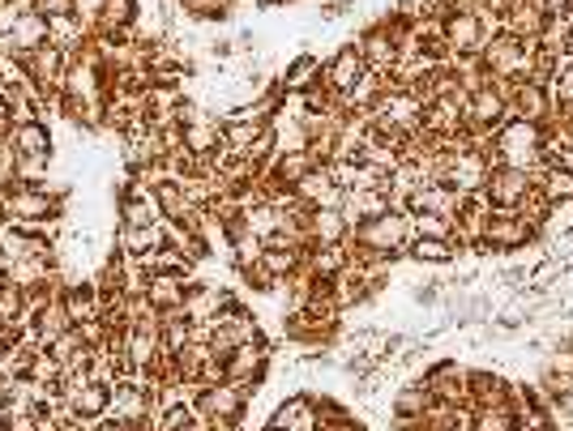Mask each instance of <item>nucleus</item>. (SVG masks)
Masks as SVG:
<instances>
[{
    "label": "nucleus",
    "mask_w": 573,
    "mask_h": 431,
    "mask_svg": "<svg viewBox=\"0 0 573 431\" xmlns=\"http://www.w3.org/2000/svg\"><path fill=\"white\" fill-rule=\"evenodd\" d=\"M197 419L206 423V431H236V423L245 419L248 410V389L219 380V384H197Z\"/></svg>",
    "instance_id": "nucleus-1"
},
{
    "label": "nucleus",
    "mask_w": 573,
    "mask_h": 431,
    "mask_svg": "<svg viewBox=\"0 0 573 431\" xmlns=\"http://www.w3.org/2000/svg\"><path fill=\"white\" fill-rule=\"evenodd\" d=\"M540 137H544L540 124L505 120V124H501V133L492 137V146H484V150L496 154V167H522V171H531V176H535V171L544 167V159H540Z\"/></svg>",
    "instance_id": "nucleus-2"
},
{
    "label": "nucleus",
    "mask_w": 573,
    "mask_h": 431,
    "mask_svg": "<svg viewBox=\"0 0 573 431\" xmlns=\"http://www.w3.org/2000/svg\"><path fill=\"white\" fill-rule=\"evenodd\" d=\"M347 240L359 243V248H368V252H377L385 261H394V257H403L411 248V214H403V210H385L382 218H368V222L352 227Z\"/></svg>",
    "instance_id": "nucleus-3"
},
{
    "label": "nucleus",
    "mask_w": 573,
    "mask_h": 431,
    "mask_svg": "<svg viewBox=\"0 0 573 431\" xmlns=\"http://www.w3.org/2000/svg\"><path fill=\"white\" fill-rule=\"evenodd\" d=\"M484 69H488L492 78H505V81H531V60H535V43H522L514 34H492L488 43H484Z\"/></svg>",
    "instance_id": "nucleus-4"
},
{
    "label": "nucleus",
    "mask_w": 573,
    "mask_h": 431,
    "mask_svg": "<svg viewBox=\"0 0 573 431\" xmlns=\"http://www.w3.org/2000/svg\"><path fill=\"white\" fill-rule=\"evenodd\" d=\"M155 410H159V402H155V389H150L146 380L125 377L111 384V405H108L111 419H120V423H129V428L141 431L150 419H155Z\"/></svg>",
    "instance_id": "nucleus-5"
},
{
    "label": "nucleus",
    "mask_w": 573,
    "mask_h": 431,
    "mask_svg": "<svg viewBox=\"0 0 573 431\" xmlns=\"http://www.w3.org/2000/svg\"><path fill=\"white\" fill-rule=\"evenodd\" d=\"M210 329H215V333H210V351L219 354V359H227L236 347H248V342H257V338H261V324H257V317H253L248 308H240V303L223 308Z\"/></svg>",
    "instance_id": "nucleus-6"
},
{
    "label": "nucleus",
    "mask_w": 573,
    "mask_h": 431,
    "mask_svg": "<svg viewBox=\"0 0 573 431\" xmlns=\"http://www.w3.org/2000/svg\"><path fill=\"white\" fill-rule=\"evenodd\" d=\"M501 81L505 90V103H510V120H526V124H540L544 129L552 120V94H547L544 81Z\"/></svg>",
    "instance_id": "nucleus-7"
},
{
    "label": "nucleus",
    "mask_w": 573,
    "mask_h": 431,
    "mask_svg": "<svg viewBox=\"0 0 573 431\" xmlns=\"http://www.w3.org/2000/svg\"><path fill=\"white\" fill-rule=\"evenodd\" d=\"M540 227H531L518 210H488L484 222V252H518L535 240Z\"/></svg>",
    "instance_id": "nucleus-8"
},
{
    "label": "nucleus",
    "mask_w": 573,
    "mask_h": 431,
    "mask_svg": "<svg viewBox=\"0 0 573 431\" xmlns=\"http://www.w3.org/2000/svg\"><path fill=\"white\" fill-rule=\"evenodd\" d=\"M69 60H73V56H65L60 48L43 43L39 52L22 56L18 64H22V78H27V81L43 86L48 94H60V86H65V73H69Z\"/></svg>",
    "instance_id": "nucleus-9"
},
{
    "label": "nucleus",
    "mask_w": 573,
    "mask_h": 431,
    "mask_svg": "<svg viewBox=\"0 0 573 431\" xmlns=\"http://www.w3.org/2000/svg\"><path fill=\"white\" fill-rule=\"evenodd\" d=\"M223 368H227V380L240 384V389L261 384L266 368H270V347H266V338H257V342H248V347H236V351L223 359Z\"/></svg>",
    "instance_id": "nucleus-10"
},
{
    "label": "nucleus",
    "mask_w": 573,
    "mask_h": 431,
    "mask_svg": "<svg viewBox=\"0 0 573 431\" xmlns=\"http://www.w3.org/2000/svg\"><path fill=\"white\" fill-rule=\"evenodd\" d=\"M364 73H368V64H364L359 48H355V43H343V48H338V52H334L326 64H322V78H317V81H322L329 94L338 99V94H347V90H352V86L364 78Z\"/></svg>",
    "instance_id": "nucleus-11"
},
{
    "label": "nucleus",
    "mask_w": 573,
    "mask_h": 431,
    "mask_svg": "<svg viewBox=\"0 0 573 431\" xmlns=\"http://www.w3.org/2000/svg\"><path fill=\"white\" fill-rule=\"evenodd\" d=\"M531 189H535V176L522 167H492L488 184H484L492 210H518V201Z\"/></svg>",
    "instance_id": "nucleus-12"
},
{
    "label": "nucleus",
    "mask_w": 573,
    "mask_h": 431,
    "mask_svg": "<svg viewBox=\"0 0 573 431\" xmlns=\"http://www.w3.org/2000/svg\"><path fill=\"white\" fill-rule=\"evenodd\" d=\"M292 192L300 197L308 210H338V206H343V197H347V189L334 180V167H329V162L313 167V171H308Z\"/></svg>",
    "instance_id": "nucleus-13"
},
{
    "label": "nucleus",
    "mask_w": 573,
    "mask_h": 431,
    "mask_svg": "<svg viewBox=\"0 0 573 431\" xmlns=\"http://www.w3.org/2000/svg\"><path fill=\"white\" fill-rule=\"evenodd\" d=\"M48 43V18L39 13V9H30L27 18L18 22V27L9 30V34H0V60H22V56L39 52Z\"/></svg>",
    "instance_id": "nucleus-14"
},
{
    "label": "nucleus",
    "mask_w": 573,
    "mask_h": 431,
    "mask_svg": "<svg viewBox=\"0 0 573 431\" xmlns=\"http://www.w3.org/2000/svg\"><path fill=\"white\" fill-rule=\"evenodd\" d=\"M488 39L492 34L484 30V22L471 18V13H449V18H445V48H449V60H458V56H480Z\"/></svg>",
    "instance_id": "nucleus-15"
},
{
    "label": "nucleus",
    "mask_w": 573,
    "mask_h": 431,
    "mask_svg": "<svg viewBox=\"0 0 573 431\" xmlns=\"http://www.w3.org/2000/svg\"><path fill=\"white\" fill-rule=\"evenodd\" d=\"M231 303H236V295L227 287H219V282H192L189 299H185V317L192 324H215V317L223 308H231Z\"/></svg>",
    "instance_id": "nucleus-16"
},
{
    "label": "nucleus",
    "mask_w": 573,
    "mask_h": 431,
    "mask_svg": "<svg viewBox=\"0 0 573 431\" xmlns=\"http://www.w3.org/2000/svg\"><path fill=\"white\" fill-rule=\"evenodd\" d=\"M4 141L13 146L18 159H52V150H56V137L43 116H39V120H27V124H13V129L4 133Z\"/></svg>",
    "instance_id": "nucleus-17"
},
{
    "label": "nucleus",
    "mask_w": 573,
    "mask_h": 431,
    "mask_svg": "<svg viewBox=\"0 0 573 431\" xmlns=\"http://www.w3.org/2000/svg\"><path fill=\"white\" fill-rule=\"evenodd\" d=\"M488 176H492V162L484 150H454V167H449V180L445 184L466 197V192H484Z\"/></svg>",
    "instance_id": "nucleus-18"
},
{
    "label": "nucleus",
    "mask_w": 573,
    "mask_h": 431,
    "mask_svg": "<svg viewBox=\"0 0 573 431\" xmlns=\"http://www.w3.org/2000/svg\"><path fill=\"white\" fill-rule=\"evenodd\" d=\"M60 299H65V308H69V321L73 324H86V321H99L103 317V291H99V282L95 278H78V282H65L60 287Z\"/></svg>",
    "instance_id": "nucleus-19"
},
{
    "label": "nucleus",
    "mask_w": 573,
    "mask_h": 431,
    "mask_svg": "<svg viewBox=\"0 0 573 431\" xmlns=\"http://www.w3.org/2000/svg\"><path fill=\"white\" fill-rule=\"evenodd\" d=\"M164 222H159V227H125V222H120V227H116V257H125V261H141V257H150V252L167 248Z\"/></svg>",
    "instance_id": "nucleus-20"
},
{
    "label": "nucleus",
    "mask_w": 573,
    "mask_h": 431,
    "mask_svg": "<svg viewBox=\"0 0 573 431\" xmlns=\"http://www.w3.org/2000/svg\"><path fill=\"white\" fill-rule=\"evenodd\" d=\"M317 423H322V414H317V398L313 393H292L270 414V428L278 431H317Z\"/></svg>",
    "instance_id": "nucleus-21"
},
{
    "label": "nucleus",
    "mask_w": 573,
    "mask_h": 431,
    "mask_svg": "<svg viewBox=\"0 0 573 431\" xmlns=\"http://www.w3.org/2000/svg\"><path fill=\"white\" fill-rule=\"evenodd\" d=\"M424 384H428V393H433L437 402L466 405V368H458L454 359H441L437 368H428V372H424Z\"/></svg>",
    "instance_id": "nucleus-22"
},
{
    "label": "nucleus",
    "mask_w": 573,
    "mask_h": 431,
    "mask_svg": "<svg viewBox=\"0 0 573 431\" xmlns=\"http://www.w3.org/2000/svg\"><path fill=\"white\" fill-rule=\"evenodd\" d=\"M73 329V321H69V308H65V299H60V291L56 295H48L43 303H39V312H34V321H30V333H34V342L39 347H52L60 333H69Z\"/></svg>",
    "instance_id": "nucleus-23"
},
{
    "label": "nucleus",
    "mask_w": 573,
    "mask_h": 431,
    "mask_svg": "<svg viewBox=\"0 0 573 431\" xmlns=\"http://www.w3.org/2000/svg\"><path fill=\"white\" fill-rule=\"evenodd\" d=\"M192 278L185 273H150V287H146V299L155 312H180L185 299H189Z\"/></svg>",
    "instance_id": "nucleus-24"
},
{
    "label": "nucleus",
    "mask_w": 573,
    "mask_h": 431,
    "mask_svg": "<svg viewBox=\"0 0 573 431\" xmlns=\"http://www.w3.org/2000/svg\"><path fill=\"white\" fill-rule=\"evenodd\" d=\"M90 39H95V27H86L78 13H69V18H48V43L60 48L65 56H82L90 48Z\"/></svg>",
    "instance_id": "nucleus-25"
},
{
    "label": "nucleus",
    "mask_w": 573,
    "mask_h": 431,
    "mask_svg": "<svg viewBox=\"0 0 573 431\" xmlns=\"http://www.w3.org/2000/svg\"><path fill=\"white\" fill-rule=\"evenodd\" d=\"M514 389L492 372H466V405L471 410H492V405H510Z\"/></svg>",
    "instance_id": "nucleus-26"
},
{
    "label": "nucleus",
    "mask_w": 573,
    "mask_h": 431,
    "mask_svg": "<svg viewBox=\"0 0 573 431\" xmlns=\"http://www.w3.org/2000/svg\"><path fill=\"white\" fill-rule=\"evenodd\" d=\"M385 210H394V201H389V192L385 189L347 192L343 206H338V214L347 218V227H359V222H368V218H382Z\"/></svg>",
    "instance_id": "nucleus-27"
},
{
    "label": "nucleus",
    "mask_w": 573,
    "mask_h": 431,
    "mask_svg": "<svg viewBox=\"0 0 573 431\" xmlns=\"http://www.w3.org/2000/svg\"><path fill=\"white\" fill-rule=\"evenodd\" d=\"M347 265H352V261H347V248H343V243H317V248H308V257H304V270L313 273V278H322V282H334Z\"/></svg>",
    "instance_id": "nucleus-28"
},
{
    "label": "nucleus",
    "mask_w": 573,
    "mask_h": 431,
    "mask_svg": "<svg viewBox=\"0 0 573 431\" xmlns=\"http://www.w3.org/2000/svg\"><path fill=\"white\" fill-rule=\"evenodd\" d=\"M308 235H313V248L317 243H343L352 235V227L338 210H308Z\"/></svg>",
    "instance_id": "nucleus-29"
},
{
    "label": "nucleus",
    "mask_w": 573,
    "mask_h": 431,
    "mask_svg": "<svg viewBox=\"0 0 573 431\" xmlns=\"http://www.w3.org/2000/svg\"><path fill=\"white\" fill-rule=\"evenodd\" d=\"M322 60H317V56H296V60H292V64H287V73H283V81H278V86H283V90H287V94H304V90H313V86H322Z\"/></svg>",
    "instance_id": "nucleus-30"
},
{
    "label": "nucleus",
    "mask_w": 573,
    "mask_h": 431,
    "mask_svg": "<svg viewBox=\"0 0 573 431\" xmlns=\"http://www.w3.org/2000/svg\"><path fill=\"white\" fill-rule=\"evenodd\" d=\"M458 252H463V248L454 240H433V235H415L407 248V257H415L419 265H449Z\"/></svg>",
    "instance_id": "nucleus-31"
},
{
    "label": "nucleus",
    "mask_w": 573,
    "mask_h": 431,
    "mask_svg": "<svg viewBox=\"0 0 573 431\" xmlns=\"http://www.w3.org/2000/svg\"><path fill=\"white\" fill-rule=\"evenodd\" d=\"M428 405H433V393H428V384H424V380H411V384H403V389L394 393L389 410H394V419H419Z\"/></svg>",
    "instance_id": "nucleus-32"
},
{
    "label": "nucleus",
    "mask_w": 573,
    "mask_h": 431,
    "mask_svg": "<svg viewBox=\"0 0 573 431\" xmlns=\"http://www.w3.org/2000/svg\"><path fill=\"white\" fill-rule=\"evenodd\" d=\"M245 227L261 243H270L274 235L283 231V210H278V206H270V201H257V206H248V210H245Z\"/></svg>",
    "instance_id": "nucleus-33"
},
{
    "label": "nucleus",
    "mask_w": 573,
    "mask_h": 431,
    "mask_svg": "<svg viewBox=\"0 0 573 431\" xmlns=\"http://www.w3.org/2000/svg\"><path fill=\"white\" fill-rule=\"evenodd\" d=\"M535 184L547 192L552 206H565V201H573V167H540Z\"/></svg>",
    "instance_id": "nucleus-34"
},
{
    "label": "nucleus",
    "mask_w": 573,
    "mask_h": 431,
    "mask_svg": "<svg viewBox=\"0 0 573 431\" xmlns=\"http://www.w3.org/2000/svg\"><path fill=\"white\" fill-rule=\"evenodd\" d=\"M201 419H197V405L192 402H171L159 410V419H155V431H189L197 428Z\"/></svg>",
    "instance_id": "nucleus-35"
},
{
    "label": "nucleus",
    "mask_w": 573,
    "mask_h": 431,
    "mask_svg": "<svg viewBox=\"0 0 573 431\" xmlns=\"http://www.w3.org/2000/svg\"><path fill=\"white\" fill-rule=\"evenodd\" d=\"M547 94H552V111L556 116H573V60L547 81Z\"/></svg>",
    "instance_id": "nucleus-36"
},
{
    "label": "nucleus",
    "mask_w": 573,
    "mask_h": 431,
    "mask_svg": "<svg viewBox=\"0 0 573 431\" xmlns=\"http://www.w3.org/2000/svg\"><path fill=\"white\" fill-rule=\"evenodd\" d=\"M176 9L192 18V22H223L231 9H227V0H176Z\"/></svg>",
    "instance_id": "nucleus-37"
},
{
    "label": "nucleus",
    "mask_w": 573,
    "mask_h": 431,
    "mask_svg": "<svg viewBox=\"0 0 573 431\" xmlns=\"http://www.w3.org/2000/svg\"><path fill=\"white\" fill-rule=\"evenodd\" d=\"M514 428H518V419H514V410H510V405L475 410V419H471V431H514Z\"/></svg>",
    "instance_id": "nucleus-38"
},
{
    "label": "nucleus",
    "mask_w": 573,
    "mask_h": 431,
    "mask_svg": "<svg viewBox=\"0 0 573 431\" xmlns=\"http://www.w3.org/2000/svg\"><path fill=\"white\" fill-rule=\"evenodd\" d=\"M552 210H556V206L547 201V192L540 189V184H535V189H531V192H526V197L518 201V214L526 218L531 227H544L547 218H552Z\"/></svg>",
    "instance_id": "nucleus-39"
},
{
    "label": "nucleus",
    "mask_w": 573,
    "mask_h": 431,
    "mask_svg": "<svg viewBox=\"0 0 573 431\" xmlns=\"http://www.w3.org/2000/svg\"><path fill=\"white\" fill-rule=\"evenodd\" d=\"M52 159H18L13 162V184H48Z\"/></svg>",
    "instance_id": "nucleus-40"
},
{
    "label": "nucleus",
    "mask_w": 573,
    "mask_h": 431,
    "mask_svg": "<svg viewBox=\"0 0 573 431\" xmlns=\"http://www.w3.org/2000/svg\"><path fill=\"white\" fill-rule=\"evenodd\" d=\"M240 278H245L253 291H261V295H270V291H278V287H283V282H278V278L261 265V257H257L253 265H240Z\"/></svg>",
    "instance_id": "nucleus-41"
},
{
    "label": "nucleus",
    "mask_w": 573,
    "mask_h": 431,
    "mask_svg": "<svg viewBox=\"0 0 573 431\" xmlns=\"http://www.w3.org/2000/svg\"><path fill=\"white\" fill-rule=\"evenodd\" d=\"M30 9H34V0H0V34H9Z\"/></svg>",
    "instance_id": "nucleus-42"
},
{
    "label": "nucleus",
    "mask_w": 573,
    "mask_h": 431,
    "mask_svg": "<svg viewBox=\"0 0 573 431\" xmlns=\"http://www.w3.org/2000/svg\"><path fill=\"white\" fill-rule=\"evenodd\" d=\"M317 431H368V428L355 419L352 410H334L329 419H322V423H317Z\"/></svg>",
    "instance_id": "nucleus-43"
},
{
    "label": "nucleus",
    "mask_w": 573,
    "mask_h": 431,
    "mask_svg": "<svg viewBox=\"0 0 573 431\" xmlns=\"http://www.w3.org/2000/svg\"><path fill=\"white\" fill-rule=\"evenodd\" d=\"M34 9H39L43 18H69V13H78L73 0H34Z\"/></svg>",
    "instance_id": "nucleus-44"
},
{
    "label": "nucleus",
    "mask_w": 573,
    "mask_h": 431,
    "mask_svg": "<svg viewBox=\"0 0 573 431\" xmlns=\"http://www.w3.org/2000/svg\"><path fill=\"white\" fill-rule=\"evenodd\" d=\"M73 4H78V18H82L86 27H99V13H103L108 0H73Z\"/></svg>",
    "instance_id": "nucleus-45"
},
{
    "label": "nucleus",
    "mask_w": 573,
    "mask_h": 431,
    "mask_svg": "<svg viewBox=\"0 0 573 431\" xmlns=\"http://www.w3.org/2000/svg\"><path fill=\"white\" fill-rule=\"evenodd\" d=\"M90 431H137V428H129V423H120V419L103 414V419H95V423H90Z\"/></svg>",
    "instance_id": "nucleus-46"
},
{
    "label": "nucleus",
    "mask_w": 573,
    "mask_h": 431,
    "mask_svg": "<svg viewBox=\"0 0 573 431\" xmlns=\"http://www.w3.org/2000/svg\"><path fill=\"white\" fill-rule=\"evenodd\" d=\"M13 129V108H9V99H4V90H0V137Z\"/></svg>",
    "instance_id": "nucleus-47"
},
{
    "label": "nucleus",
    "mask_w": 573,
    "mask_h": 431,
    "mask_svg": "<svg viewBox=\"0 0 573 431\" xmlns=\"http://www.w3.org/2000/svg\"><path fill=\"white\" fill-rule=\"evenodd\" d=\"M570 4H573V0H540V9H544L547 18H561Z\"/></svg>",
    "instance_id": "nucleus-48"
},
{
    "label": "nucleus",
    "mask_w": 573,
    "mask_h": 431,
    "mask_svg": "<svg viewBox=\"0 0 573 431\" xmlns=\"http://www.w3.org/2000/svg\"><path fill=\"white\" fill-rule=\"evenodd\" d=\"M18 342V329H0V359L9 354V347Z\"/></svg>",
    "instance_id": "nucleus-49"
},
{
    "label": "nucleus",
    "mask_w": 573,
    "mask_h": 431,
    "mask_svg": "<svg viewBox=\"0 0 573 431\" xmlns=\"http://www.w3.org/2000/svg\"><path fill=\"white\" fill-rule=\"evenodd\" d=\"M189 431H206V423H197V428H189Z\"/></svg>",
    "instance_id": "nucleus-50"
},
{
    "label": "nucleus",
    "mask_w": 573,
    "mask_h": 431,
    "mask_svg": "<svg viewBox=\"0 0 573 431\" xmlns=\"http://www.w3.org/2000/svg\"><path fill=\"white\" fill-rule=\"evenodd\" d=\"M0 73H4V60H0Z\"/></svg>",
    "instance_id": "nucleus-51"
},
{
    "label": "nucleus",
    "mask_w": 573,
    "mask_h": 431,
    "mask_svg": "<svg viewBox=\"0 0 573 431\" xmlns=\"http://www.w3.org/2000/svg\"><path fill=\"white\" fill-rule=\"evenodd\" d=\"M266 431H278V428H266Z\"/></svg>",
    "instance_id": "nucleus-52"
},
{
    "label": "nucleus",
    "mask_w": 573,
    "mask_h": 431,
    "mask_svg": "<svg viewBox=\"0 0 573 431\" xmlns=\"http://www.w3.org/2000/svg\"><path fill=\"white\" fill-rule=\"evenodd\" d=\"M283 4H287V0H283Z\"/></svg>",
    "instance_id": "nucleus-53"
}]
</instances>
